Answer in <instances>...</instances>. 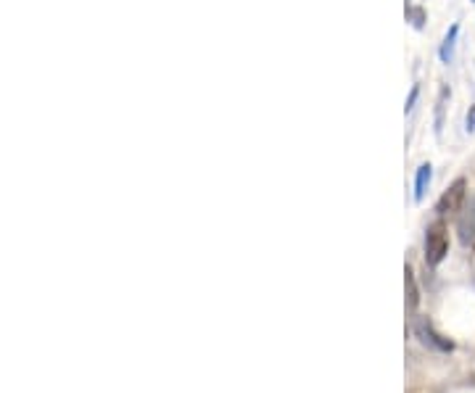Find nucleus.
I'll return each mask as SVG.
<instances>
[{
	"instance_id": "nucleus-10",
	"label": "nucleus",
	"mask_w": 475,
	"mask_h": 393,
	"mask_svg": "<svg viewBox=\"0 0 475 393\" xmlns=\"http://www.w3.org/2000/svg\"><path fill=\"white\" fill-rule=\"evenodd\" d=\"M417 96H420V87H412V93H409V98H407V106H404V111H407V114H409V111H412V106H415V101H417Z\"/></svg>"
},
{
	"instance_id": "nucleus-1",
	"label": "nucleus",
	"mask_w": 475,
	"mask_h": 393,
	"mask_svg": "<svg viewBox=\"0 0 475 393\" xmlns=\"http://www.w3.org/2000/svg\"><path fill=\"white\" fill-rule=\"evenodd\" d=\"M449 253V230L444 219H436L425 230V262L428 267H439Z\"/></svg>"
},
{
	"instance_id": "nucleus-7",
	"label": "nucleus",
	"mask_w": 475,
	"mask_h": 393,
	"mask_svg": "<svg viewBox=\"0 0 475 393\" xmlns=\"http://www.w3.org/2000/svg\"><path fill=\"white\" fill-rule=\"evenodd\" d=\"M457 35H460V24H451L449 35L444 37V43H441L439 48V56L444 64H451V56H454V43H457Z\"/></svg>"
},
{
	"instance_id": "nucleus-6",
	"label": "nucleus",
	"mask_w": 475,
	"mask_h": 393,
	"mask_svg": "<svg viewBox=\"0 0 475 393\" xmlns=\"http://www.w3.org/2000/svg\"><path fill=\"white\" fill-rule=\"evenodd\" d=\"M430 177H433V167H430V164H423V167L417 169V177H415V201L417 203L425 198V191H428V185H430Z\"/></svg>"
},
{
	"instance_id": "nucleus-5",
	"label": "nucleus",
	"mask_w": 475,
	"mask_h": 393,
	"mask_svg": "<svg viewBox=\"0 0 475 393\" xmlns=\"http://www.w3.org/2000/svg\"><path fill=\"white\" fill-rule=\"evenodd\" d=\"M404 286H407V309L415 311L417 304H420V290H417L415 272H412V267H407V269H404Z\"/></svg>"
},
{
	"instance_id": "nucleus-3",
	"label": "nucleus",
	"mask_w": 475,
	"mask_h": 393,
	"mask_svg": "<svg viewBox=\"0 0 475 393\" xmlns=\"http://www.w3.org/2000/svg\"><path fill=\"white\" fill-rule=\"evenodd\" d=\"M415 335L428 346V348H436V351H451V348H454V343H451L449 338H444V335L436 333L433 325H430L425 317H417L415 320Z\"/></svg>"
},
{
	"instance_id": "nucleus-4",
	"label": "nucleus",
	"mask_w": 475,
	"mask_h": 393,
	"mask_svg": "<svg viewBox=\"0 0 475 393\" xmlns=\"http://www.w3.org/2000/svg\"><path fill=\"white\" fill-rule=\"evenodd\" d=\"M457 232H460V243L462 246H473L475 243V201H465L460 209V222H457Z\"/></svg>"
},
{
	"instance_id": "nucleus-9",
	"label": "nucleus",
	"mask_w": 475,
	"mask_h": 393,
	"mask_svg": "<svg viewBox=\"0 0 475 393\" xmlns=\"http://www.w3.org/2000/svg\"><path fill=\"white\" fill-rule=\"evenodd\" d=\"M407 16L412 19V24H415L417 29H423V24H425V13H423V8H407Z\"/></svg>"
},
{
	"instance_id": "nucleus-8",
	"label": "nucleus",
	"mask_w": 475,
	"mask_h": 393,
	"mask_svg": "<svg viewBox=\"0 0 475 393\" xmlns=\"http://www.w3.org/2000/svg\"><path fill=\"white\" fill-rule=\"evenodd\" d=\"M446 98H449V87H441L439 103H436V132H441V124H444V106H446Z\"/></svg>"
},
{
	"instance_id": "nucleus-11",
	"label": "nucleus",
	"mask_w": 475,
	"mask_h": 393,
	"mask_svg": "<svg viewBox=\"0 0 475 393\" xmlns=\"http://www.w3.org/2000/svg\"><path fill=\"white\" fill-rule=\"evenodd\" d=\"M475 130V106H470V114H467V132Z\"/></svg>"
},
{
	"instance_id": "nucleus-2",
	"label": "nucleus",
	"mask_w": 475,
	"mask_h": 393,
	"mask_svg": "<svg viewBox=\"0 0 475 393\" xmlns=\"http://www.w3.org/2000/svg\"><path fill=\"white\" fill-rule=\"evenodd\" d=\"M467 201V182L462 177L454 179L451 188L439 198V214H451V212H460Z\"/></svg>"
}]
</instances>
